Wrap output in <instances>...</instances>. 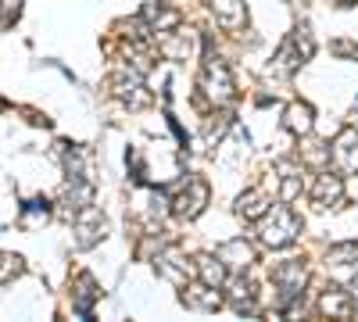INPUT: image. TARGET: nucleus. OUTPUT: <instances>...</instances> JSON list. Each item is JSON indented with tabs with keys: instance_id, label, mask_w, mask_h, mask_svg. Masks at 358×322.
Wrapping results in <instances>:
<instances>
[{
	"instance_id": "0eeeda50",
	"label": "nucleus",
	"mask_w": 358,
	"mask_h": 322,
	"mask_svg": "<svg viewBox=\"0 0 358 322\" xmlns=\"http://www.w3.org/2000/svg\"><path fill=\"white\" fill-rule=\"evenodd\" d=\"M326 197H330V200L341 197V183L330 180V175H322V180H319V200H326Z\"/></svg>"
},
{
	"instance_id": "423d86ee",
	"label": "nucleus",
	"mask_w": 358,
	"mask_h": 322,
	"mask_svg": "<svg viewBox=\"0 0 358 322\" xmlns=\"http://www.w3.org/2000/svg\"><path fill=\"white\" fill-rule=\"evenodd\" d=\"M201 279L208 286H219L222 283V265H219V261H212V258H201Z\"/></svg>"
},
{
	"instance_id": "6e6552de",
	"label": "nucleus",
	"mask_w": 358,
	"mask_h": 322,
	"mask_svg": "<svg viewBox=\"0 0 358 322\" xmlns=\"http://www.w3.org/2000/svg\"><path fill=\"white\" fill-rule=\"evenodd\" d=\"M322 308H326V312H337V315H348V312H351V308H348V298H326Z\"/></svg>"
},
{
	"instance_id": "f03ea898",
	"label": "nucleus",
	"mask_w": 358,
	"mask_h": 322,
	"mask_svg": "<svg viewBox=\"0 0 358 322\" xmlns=\"http://www.w3.org/2000/svg\"><path fill=\"white\" fill-rule=\"evenodd\" d=\"M204 197H208V190H204V183H190V197L183 193L176 200V212L179 215H187V219H194L201 208H204Z\"/></svg>"
},
{
	"instance_id": "7ed1b4c3",
	"label": "nucleus",
	"mask_w": 358,
	"mask_h": 322,
	"mask_svg": "<svg viewBox=\"0 0 358 322\" xmlns=\"http://www.w3.org/2000/svg\"><path fill=\"white\" fill-rule=\"evenodd\" d=\"M212 4H215V11H219L222 25L236 29V25L244 22V4H241V0H212Z\"/></svg>"
},
{
	"instance_id": "f257e3e1",
	"label": "nucleus",
	"mask_w": 358,
	"mask_h": 322,
	"mask_svg": "<svg viewBox=\"0 0 358 322\" xmlns=\"http://www.w3.org/2000/svg\"><path fill=\"white\" fill-rule=\"evenodd\" d=\"M276 219H280L276 226L268 222L265 233H262V240H265L268 247H283V244H290V240L297 237V229H301V222H297L287 208H276Z\"/></svg>"
},
{
	"instance_id": "39448f33",
	"label": "nucleus",
	"mask_w": 358,
	"mask_h": 322,
	"mask_svg": "<svg viewBox=\"0 0 358 322\" xmlns=\"http://www.w3.org/2000/svg\"><path fill=\"white\" fill-rule=\"evenodd\" d=\"M265 197L262 193H248V197H241V215H248V219H258V215H265Z\"/></svg>"
},
{
	"instance_id": "20e7f679",
	"label": "nucleus",
	"mask_w": 358,
	"mask_h": 322,
	"mask_svg": "<svg viewBox=\"0 0 358 322\" xmlns=\"http://www.w3.org/2000/svg\"><path fill=\"white\" fill-rule=\"evenodd\" d=\"M287 129L290 133H308L312 129V108L308 104H294L287 111Z\"/></svg>"
}]
</instances>
